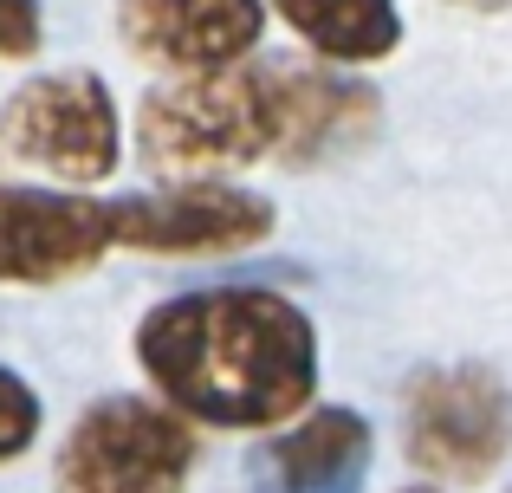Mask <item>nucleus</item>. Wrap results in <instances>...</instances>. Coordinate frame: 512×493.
I'll use <instances>...</instances> for the list:
<instances>
[{
	"mask_svg": "<svg viewBox=\"0 0 512 493\" xmlns=\"http://www.w3.org/2000/svg\"><path fill=\"white\" fill-rule=\"evenodd\" d=\"M111 247V202L0 182V286H59L91 273Z\"/></svg>",
	"mask_w": 512,
	"mask_h": 493,
	"instance_id": "7",
	"label": "nucleus"
},
{
	"mask_svg": "<svg viewBox=\"0 0 512 493\" xmlns=\"http://www.w3.org/2000/svg\"><path fill=\"white\" fill-rule=\"evenodd\" d=\"M137 156L163 182H227L260 156H279V72L221 65L143 91Z\"/></svg>",
	"mask_w": 512,
	"mask_h": 493,
	"instance_id": "2",
	"label": "nucleus"
},
{
	"mask_svg": "<svg viewBox=\"0 0 512 493\" xmlns=\"http://www.w3.org/2000/svg\"><path fill=\"white\" fill-rule=\"evenodd\" d=\"M279 72V156L331 163L376 130V91L331 65H273Z\"/></svg>",
	"mask_w": 512,
	"mask_h": 493,
	"instance_id": "9",
	"label": "nucleus"
},
{
	"mask_svg": "<svg viewBox=\"0 0 512 493\" xmlns=\"http://www.w3.org/2000/svg\"><path fill=\"white\" fill-rule=\"evenodd\" d=\"M117 26L130 52L163 65L169 78L221 72L260 46L266 0H117Z\"/></svg>",
	"mask_w": 512,
	"mask_h": 493,
	"instance_id": "8",
	"label": "nucleus"
},
{
	"mask_svg": "<svg viewBox=\"0 0 512 493\" xmlns=\"http://www.w3.org/2000/svg\"><path fill=\"white\" fill-rule=\"evenodd\" d=\"M0 143L20 163L52 169L59 182H104L124 156V124L117 98L98 72L65 65V72H33L0 104Z\"/></svg>",
	"mask_w": 512,
	"mask_h": 493,
	"instance_id": "5",
	"label": "nucleus"
},
{
	"mask_svg": "<svg viewBox=\"0 0 512 493\" xmlns=\"http://www.w3.org/2000/svg\"><path fill=\"white\" fill-rule=\"evenodd\" d=\"M201 435L156 396H104L78 409L52 455V493H188Z\"/></svg>",
	"mask_w": 512,
	"mask_h": 493,
	"instance_id": "3",
	"label": "nucleus"
},
{
	"mask_svg": "<svg viewBox=\"0 0 512 493\" xmlns=\"http://www.w3.org/2000/svg\"><path fill=\"white\" fill-rule=\"evenodd\" d=\"M402 448L409 468L441 487H480L512 455V390L487 364L415 370L402 390Z\"/></svg>",
	"mask_w": 512,
	"mask_h": 493,
	"instance_id": "4",
	"label": "nucleus"
},
{
	"mask_svg": "<svg viewBox=\"0 0 512 493\" xmlns=\"http://www.w3.org/2000/svg\"><path fill=\"white\" fill-rule=\"evenodd\" d=\"M137 364L182 422L260 435L312 409L318 331L266 286L175 292L137 325Z\"/></svg>",
	"mask_w": 512,
	"mask_h": 493,
	"instance_id": "1",
	"label": "nucleus"
},
{
	"mask_svg": "<svg viewBox=\"0 0 512 493\" xmlns=\"http://www.w3.org/2000/svg\"><path fill=\"white\" fill-rule=\"evenodd\" d=\"M33 442H39V396H33V383H26L20 370L0 364V468L20 461Z\"/></svg>",
	"mask_w": 512,
	"mask_h": 493,
	"instance_id": "12",
	"label": "nucleus"
},
{
	"mask_svg": "<svg viewBox=\"0 0 512 493\" xmlns=\"http://www.w3.org/2000/svg\"><path fill=\"white\" fill-rule=\"evenodd\" d=\"M370 468V422L350 409H312L266 442V481L253 493H357Z\"/></svg>",
	"mask_w": 512,
	"mask_h": 493,
	"instance_id": "10",
	"label": "nucleus"
},
{
	"mask_svg": "<svg viewBox=\"0 0 512 493\" xmlns=\"http://www.w3.org/2000/svg\"><path fill=\"white\" fill-rule=\"evenodd\" d=\"M273 234V202L240 182H163L150 195L111 202V241L169 260H208L240 253Z\"/></svg>",
	"mask_w": 512,
	"mask_h": 493,
	"instance_id": "6",
	"label": "nucleus"
},
{
	"mask_svg": "<svg viewBox=\"0 0 512 493\" xmlns=\"http://www.w3.org/2000/svg\"><path fill=\"white\" fill-rule=\"evenodd\" d=\"M506 493H512V487H506Z\"/></svg>",
	"mask_w": 512,
	"mask_h": 493,
	"instance_id": "15",
	"label": "nucleus"
},
{
	"mask_svg": "<svg viewBox=\"0 0 512 493\" xmlns=\"http://www.w3.org/2000/svg\"><path fill=\"white\" fill-rule=\"evenodd\" d=\"M266 7L312 52H325L338 65H370L383 52H396V39H402L396 0H266Z\"/></svg>",
	"mask_w": 512,
	"mask_h": 493,
	"instance_id": "11",
	"label": "nucleus"
},
{
	"mask_svg": "<svg viewBox=\"0 0 512 493\" xmlns=\"http://www.w3.org/2000/svg\"><path fill=\"white\" fill-rule=\"evenodd\" d=\"M396 493H441V487H396Z\"/></svg>",
	"mask_w": 512,
	"mask_h": 493,
	"instance_id": "14",
	"label": "nucleus"
},
{
	"mask_svg": "<svg viewBox=\"0 0 512 493\" xmlns=\"http://www.w3.org/2000/svg\"><path fill=\"white\" fill-rule=\"evenodd\" d=\"M33 52H39V7L0 0V59H33Z\"/></svg>",
	"mask_w": 512,
	"mask_h": 493,
	"instance_id": "13",
	"label": "nucleus"
}]
</instances>
